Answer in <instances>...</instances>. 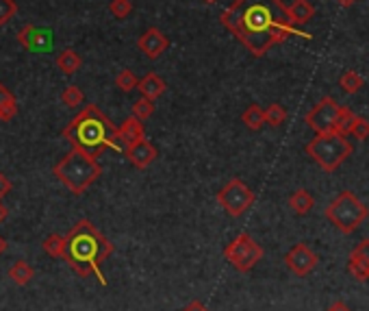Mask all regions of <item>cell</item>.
Instances as JSON below:
<instances>
[{
  "label": "cell",
  "instance_id": "obj_17",
  "mask_svg": "<svg viewBox=\"0 0 369 311\" xmlns=\"http://www.w3.org/2000/svg\"><path fill=\"white\" fill-rule=\"evenodd\" d=\"M287 9H289V18L293 22V26H302L315 16V7H313L309 0H293Z\"/></svg>",
  "mask_w": 369,
  "mask_h": 311
},
{
  "label": "cell",
  "instance_id": "obj_7",
  "mask_svg": "<svg viewBox=\"0 0 369 311\" xmlns=\"http://www.w3.org/2000/svg\"><path fill=\"white\" fill-rule=\"evenodd\" d=\"M224 259L235 270H239V272H250V270L263 259V248L252 235L239 233L224 248Z\"/></svg>",
  "mask_w": 369,
  "mask_h": 311
},
{
  "label": "cell",
  "instance_id": "obj_1",
  "mask_svg": "<svg viewBox=\"0 0 369 311\" xmlns=\"http://www.w3.org/2000/svg\"><path fill=\"white\" fill-rule=\"evenodd\" d=\"M220 22L248 48L252 57H263L269 48L289 37H313L293 26L282 0H235L222 11Z\"/></svg>",
  "mask_w": 369,
  "mask_h": 311
},
{
  "label": "cell",
  "instance_id": "obj_28",
  "mask_svg": "<svg viewBox=\"0 0 369 311\" xmlns=\"http://www.w3.org/2000/svg\"><path fill=\"white\" fill-rule=\"evenodd\" d=\"M133 0H111L109 3V11H111V16H115L118 20H126L131 13H133Z\"/></svg>",
  "mask_w": 369,
  "mask_h": 311
},
{
  "label": "cell",
  "instance_id": "obj_8",
  "mask_svg": "<svg viewBox=\"0 0 369 311\" xmlns=\"http://www.w3.org/2000/svg\"><path fill=\"white\" fill-rule=\"evenodd\" d=\"M254 192L245 185L241 179H230L220 192H217V202L220 207L230 215V218H239L254 205Z\"/></svg>",
  "mask_w": 369,
  "mask_h": 311
},
{
  "label": "cell",
  "instance_id": "obj_36",
  "mask_svg": "<svg viewBox=\"0 0 369 311\" xmlns=\"http://www.w3.org/2000/svg\"><path fill=\"white\" fill-rule=\"evenodd\" d=\"M7 215H9V209L5 207V202L0 200V224H3L7 220Z\"/></svg>",
  "mask_w": 369,
  "mask_h": 311
},
{
  "label": "cell",
  "instance_id": "obj_35",
  "mask_svg": "<svg viewBox=\"0 0 369 311\" xmlns=\"http://www.w3.org/2000/svg\"><path fill=\"white\" fill-rule=\"evenodd\" d=\"M328 311H350V307L346 305V303H341V301H337L331 309H328Z\"/></svg>",
  "mask_w": 369,
  "mask_h": 311
},
{
  "label": "cell",
  "instance_id": "obj_29",
  "mask_svg": "<svg viewBox=\"0 0 369 311\" xmlns=\"http://www.w3.org/2000/svg\"><path fill=\"white\" fill-rule=\"evenodd\" d=\"M348 135H352L354 140H367V138H369V120L354 116Z\"/></svg>",
  "mask_w": 369,
  "mask_h": 311
},
{
  "label": "cell",
  "instance_id": "obj_31",
  "mask_svg": "<svg viewBox=\"0 0 369 311\" xmlns=\"http://www.w3.org/2000/svg\"><path fill=\"white\" fill-rule=\"evenodd\" d=\"M352 120H354V114L348 109V107H341V114H339L337 125H335V133H339V135H348Z\"/></svg>",
  "mask_w": 369,
  "mask_h": 311
},
{
  "label": "cell",
  "instance_id": "obj_4",
  "mask_svg": "<svg viewBox=\"0 0 369 311\" xmlns=\"http://www.w3.org/2000/svg\"><path fill=\"white\" fill-rule=\"evenodd\" d=\"M52 174L70 189L72 194L80 196L100 179L102 168L96 157L78 151V148H72L65 157H61V161L54 164Z\"/></svg>",
  "mask_w": 369,
  "mask_h": 311
},
{
  "label": "cell",
  "instance_id": "obj_18",
  "mask_svg": "<svg viewBox=\"0 0 369 311\" xmlns=\"http://www.w3.org/2000/svg\"><path fill=\"white\" fill-rule=\"evenodd\" d=\"M9 279L16 283V286H20V288H24V286H29V283L33 281V277H35V270H33V266L29 264V261H24V259H20V261H16L11 268H9Z\"/></svg>",
  "mask_w": 369,
  "mask_h": 311
},
{
  "label": "cell",
  "instance_id": "obj_38",
  "mask_svg": "<svg viewBox=\"0 0 369 311\" xmlns=\"http://www.w3.org/2000/svg\"><path fill=\"white\" fill-rule=\"evenodd\" d=\"M7 250V239L3 237V235H0V255H3Z\"/></svg>",
  "mask_w": 369,
  "mask_h": 311
},
{
  "label": "cell",
  "instance_id": "obj_32",
  "mask_svg": "<svg viewBox=\"0 0 369 311\" xmlns=\"http://www.w3.org/2000/svg\"><path fill=\"white\" fill-rule=\"evenodd\" d=\"M352 259H357L359 264H363L365 268H369V239H363L359 242L357 246H354V250L350 253Z\"/></svg>",
  "mask_w": 369,
  "mask_h": 311
},
{
  "label": "cell",
  "instance_id": "obj_27",
  "mask_svg": "<svg viewBox=\"0 0 369 311\" xmlns=\"http://www.w3.org/2000/svg\"><path fill=\"white\" fill-rule=\"evenodd\" d=\"M137 83H139V78L135 76L133 70H122V72L115 76V87H118L120 92H124V94H128V92H133V89H137Z\"/></svg>",
  "mask_w": 369,
  "mask_h": 311
},
{
  "label": "cell",
  "instance_id": "obj_10",
  "mask_svg": "<svg viewBox=\"0 0 369 311\" xmlns=\"http://www.w3.org/2000/svg\"><path fill=\"white\" fill-rule=\"evenodd\" d=\"M320 257L313 253L306 244H295L289 253L284 255V266L298 277H306L317 268Z\"/></svg>",
  "mask_w": 369,
  "mask_h": 311
},
{
  "label": "cell",
  "instance_id": "obj_33",
  "mask_svg": "<svg viewBox=\"0 0 369 311\" xmlns=\"http://www.w3.org/2000/svg\"><path fill=\"white\" fill-rule=\"evenodd\" d=\"M11 189H13V183L9 181L7 174L0 172V200H3V198L11 192Z\"/></svg>",
  "mask_w": 369,
  "mask_h": 311
},
{
  "label": "cell",
  "instance_id": "obj_19",
  "mask_svg": "<svg viewBox=\"0 0 369 311\" xmlns=\"http://www.w3.org/2000/svg\"><path fill=\"white\" fill-rule=\"evenodd\" d=\"M57 67L63 72V74H74L80 70V65H83V59H80V55L74 50V48H65L59 52V57H57Z\"/></svg>",
  "mask_w": 369,
  "mask_h": 311
},
{
  "label": "cell",
  "instance_id": "obj_34",
  "mask_svg": "<svg viewBox=\"0 0 369 311\" xmlns=\"http://www.w3.org/2000/svg\"><path fill=\"white\" fill-rule=\"evenodd\" d=\"M181 311H211L207 305H204V303H200V301H191L189 305H185Z\"/></svg>",
  "mask_w": 369,
  "mask_h": 311
},
{
  "label": "cell",
  "instance_id": "obj_21",
  "mask_svg": "<svg viewBox=\"0 0 369 311\" xmlns=\"http://www.w3.org/2000/svg\"><path fill=\"white\" fill-rule=\"evenodd\" d=\"M42 248L48 257H52V259H63L65 257V235H59V233L48 235L42 242Z\"/></svg>",
  "mask_w": 369,
  "mask_h": 311
},
{
  "label": "cell",
  "instance_id": "obj_23",
  "mask_svg": "<svg viewBox=\"0 0 369 311\" xmlns=\"http://www.w3.org/2000/svg\"><path fill=\"white\" fill-rule=\"evenodd\" d=\"M339 85H341V89H344L346 94H357V92L365 85V81H363V76H361L359 72L348 70V72L341 74Z\"/></svg>",
  "mask_w": 369,
  "mask_h": 311
},
{
  "label": "cell",
  "instance_id": "obj_37",
  "mask_svg": "<svg viewBox=\"0 0 369 311\" xmlns=\"http://www.w3.org/2000/svg\"><path fill=\"white\" fill-rule=\"evenodd\" d=\"M354 3H357V0H337V5H339V7H344V9L352 7Z\"/></svg>",
  "mask_w": 369,
  "mask_h": 311
},
{
  "label": "cell",
  "instance_id": "obj_22",
  "mask_svg": "<svg viewBox=\"0 0 369 311\" xmlns=\"http://www.w3.org/2000/svg\"><path fill=\"white\" fill-rule=\"evenodd\" d=\"M241 122L248 127L250 131H258V129H263V125H265V114H263V109L258 105H250L248 109L241 114Z\"/></svg>",
  "mask_w": 369,
  "mask_h": 311
},
{
  "label": "cell",
  "instance_id": "obj_16",
  "mask_svg": "<svg viewBox=\"0 0 369 311\" xmlns=\"http://www.w3.org/2000/svg\"><path fill=\"white\" fill-rule=\"evenodd\" d=\"M16 116H18V100L5 83H0V122H9Z\"/></svg>",
  "mask_w": 369,
  "mask_h": 311
},
{
  "label": "cell",
  "instance_id": "obj_30",
  "mask_svg": "<svg viewBox=\"0 0 369 311\" xmlns=\"http://www.w3.org/2000/svg\"><path fill=\"white\" fill-rule=\"evenodd\" d=\"M18 13V3L16 0H0V26L9 24Z\"/></svg>",
  "mask_w": 369,
  "mask_h": 311
},
{
  "label": "cell",
  "instance_id": "obj_25",
  "mask_svg": "<svg viewBox=\"0 0 369 311\" xmlns=\"http://www.w3.org/2000/svg\"><path fill=\"white\" fill-rule=\"evenodd\" d=\"M263 114H265V125L269 127H280L287 120V109L278 103H271L267 109H263Z\"/></svg>",
  "mask_w": 369,
  "mask_h": 311
},
{
  "label": "cell",
  "instance_id": "obj_26",
  "mask_svg": "<svg viewBox=\"0 0 369 311\" xmlns=\"http://www.w3.org/2000/svg\"><path fill=\"white\" fill-rule=\"evenodd\" d=\"M83 89L78 85H67L63 92H61V103L67 107V109H74V107L83 105Z\"/></svg>",
  "mask_w": 369,
  "mask_h": 311
},
{
  "label": "cell",
  "instance_id": "obj_14",
  "mask_svg": "<svg viewBox=\"0 0 369 311\" xmlns=\"http://www.w3.org/2000/svg\"><path fill=\"white\" fill-rule=\"evenodd\" d=\"M166 89H168V83L157 72H148L137 83L139 96H144L148 100H159L163 94H166Z\"/></svg>",
  "mask_w": 369,
  "mask_h": 311
},
{
  "label": "cell",
  "instance_id": "obj_5",
  "mask_svg": "<svg viewBox=\"0 0 369 311\" xmlns=\"http://www.w3.org/2000/svg\"><path fill=\"white\" fill-rule=\"evenodd\" d=\"M352 151L354 148L350 140H346V135H339L335 131L317 133L315 138L306 144V155L326 172H335L352 155Z\"/></svg>",
  "mask_w": 369,
  "mask_h": 311
},
{
  "label": "cell",
  "instance_id": "obj_12",
  "mask_svg": "<svg viewBox=\"0 0 369 311\" xmlns=\"http://www.w3.org/2000/svg\"><path fill=\"white\" fill-rule=\"evenodd\" d=\"M18 44L29 52H46L50 48V33L35 24H26L18 33Z\"/></svg>",
  "mask_w": 369,
  "mask_h": 311
},
{
  "label": "cell",
  "instance_id": "obj_20",
  "mask_svg": "<svg viewBox=\"0 0 369 311\" xmlns=\"http://www.w3.org/2000/svg\"><path fill=\"white\" fill-rule=\"evenodd\" d=\"M313 205H315V200H313V196L306 192V189H295V192L289 196V207L298 213V215H306Z\"/></svg>",
  "mask_w": 369,
  "mask_h": 311
},
{
  "label": "cell",
  "instance_id": "obj_24",
  "mask_svg": "<svg viewBox=\"0 0 369 311\" xmlns=\"http://www.w3.org/2000/svg\"><path fill=\"white\" fill-rule=\"evenodd\" d=\"M131 111H133V118H137L139 122H146V120L155 114V100H148V98L139 96L137 100L133 103Z\"/></svg>",
  "mask_w": 369,
  "mask_h": 311
},
{
  "label": "cell",
  "instance_id": "obj_39",
  "mask_svg": "<svg viewBox=\"0 0 369 311\" xmlns=\"http://www.w3.org/2000/svg\"><path fill=\"white\" fill-rule=\"evenodd\" d=\"M202 3H207V5H215L217 0H202Z\"/></svg>",
  "mask_w": 369,
  "mask_h": 311
},
{
  "label": "cell",
  "instance_id": "obj_11",
  "mask_svg": "<svg viewBox=\"0 0 369 311\" xmlns=\"http://www.w3.org/2000/svg\"><path fill=\"white\" fill-rule=\"evenodd\" d=\"M137 48L144 52L148 59H159L163 52L170 48V39L161 29H155L150 26L148 31H144L137 39Z\"/></svg>",
  "mask_w": 369,
  "mask_h": 311
},
{
  "label": "cell",
  "instance_id": "obj_2",
  "mask_svg": "<svg viewBox=\"0 0 369 311\" xmlns=\"http://www.w3.org/2000/svg\"><path fill=\"white\" fill-rule=\"evenodd\" d=\"M113 255V244L109 242L98 226L89 220H78L65 235V257L63 261L70 266L78 277H96L104 288L107 279L102 275V264Z\"/></svg>",
  "mask_w": 369,
  "mask_h": 311
},
{
  "label": "cell",
  "instance_id": "obj_9",
  "mask_svg": "<svg viewBox=\"0 0 369 311\" xmlns=\"http://www.w3.org/2000/svg\"><path fill=\"white\" fill-rule=\"evenodd\" d=\"M339 114H341V105L333 96H326L306 114L304 122L315 133H333Z\"/></svg>",
  "mask_w": 369,
  "mask_h": 311
},
{
  "label": "cell",
  "instance_id": "obj_13",
  "mask_svg": "<svg viewBox=\"0 0 369 311\" xmlns=\"http://www.w3.org/2000/svg\"><path fill=\"white\" fill-rule=\"evenodd\" d=\"M124 153L128 157V161L135 166V168H139V170H146L153 161L157 159V148L150 144L148 140H139V142H135L131 146L124 148Z\"/></svg>",
  "mask_w": 369,
  "mask_h": 311
},
{
  "label": "cell",
  "instance_id": "obj_15",
  "mask_svg": "<svg viewBox=\"0 0 369 311\" xmlns=\"http://www.w3.org/2000/svg\"><path fill=\"white\" fill-rule=\"evenodd\" d=\"M118 138L120 142L124 144V146H131L135 142H139V140H146V129H144V122H139L137 118H126L124 120V125H122L118 129Z\"/></svg>",
  "mask_w": 369,
  "mask_h": 311
},
{
  "label": "cell",
  "instance_id": "obj_6",
  "mask_svg": "<svg viewBox=\"0 0 369 311\" xmlns=\"http://www.w3.org/2000/svg\"><path fill=\"white\" fill-rule=\"evenodd\" d=\"M369 209L365 202H361L352 192H341L331 205L326 207V218L335 224L339 233L350 235L367 220Z\"/></svg>",
  "mask_w": 369,
  "mask_h": 311
},
{
  "label": "cell",
  "instance_id": "obj_3",
  "mask_svg": "<svg viewBox=\"0 0 369 311\" xmlns=\"http://www.w3.org/2000/svg\"><path fill=\"white\" fill-rule=\"evenodd\" d=\"M63 140L72 148H78V151H83L96 159L104 151L124 153L126 148L118 138V129L98 109V105H85L63 129Z\"/></svg>",
  "mask_w": 369,
  "mask_h": 311
}]
</instances>
